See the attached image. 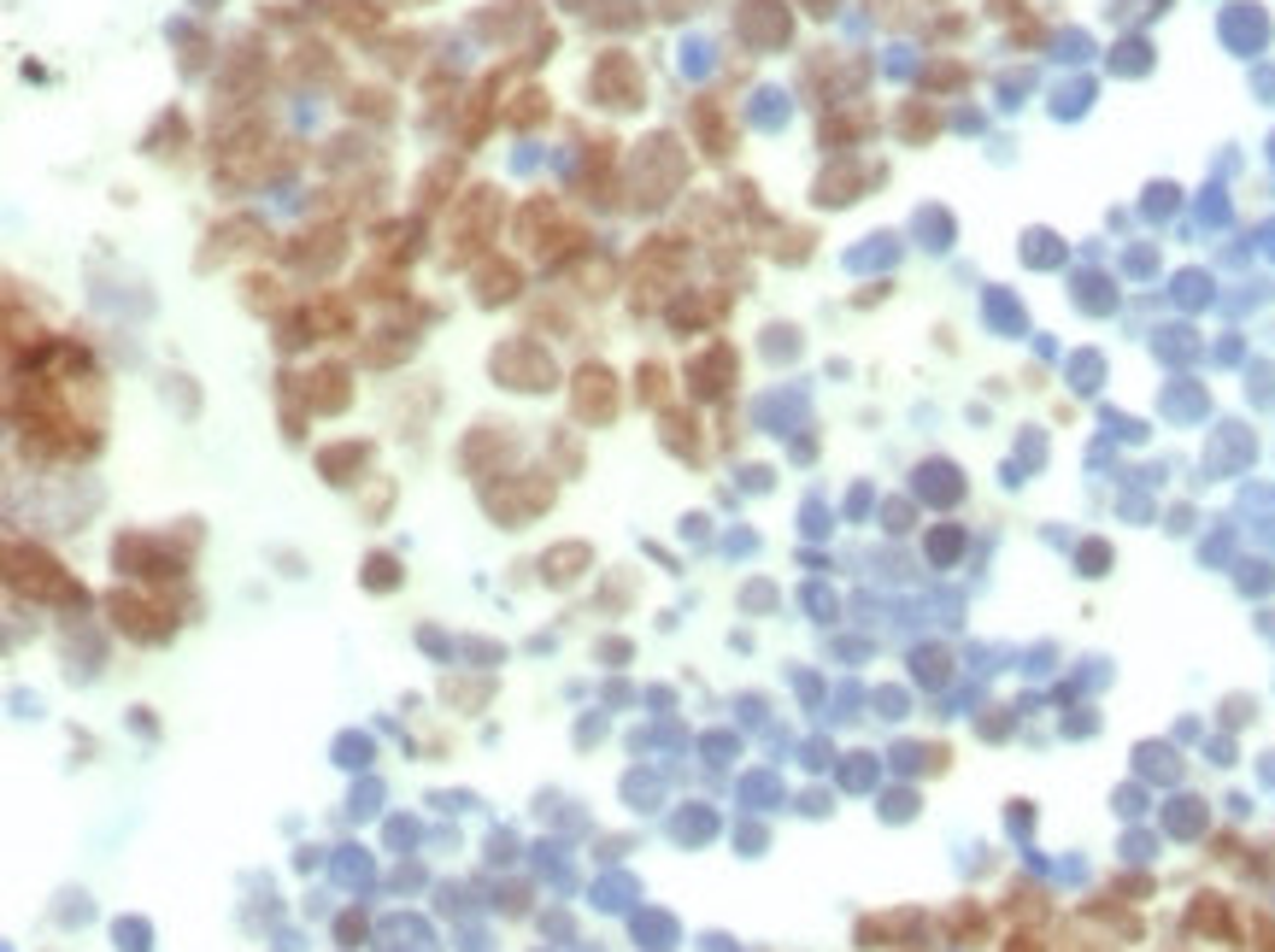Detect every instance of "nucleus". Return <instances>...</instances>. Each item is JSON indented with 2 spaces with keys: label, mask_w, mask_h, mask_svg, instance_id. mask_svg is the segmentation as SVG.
Instances as JSON below:
<instances>
[{
  "label": "nucleus",
  "mask_w": 1275,
  "mask_h": 952,
  "mask_svg": "<svg viewBox=\"0 0 1275 952\" xmlns=\"http://www.w3.org/2000/svg\"><path fill=\"white\" fill-rule=\"evenodd\" d=\"M7 565H12V588H18V594H30V600H83V588H71L60 576V565H53L41 547H12Z\"/></svg>",
  "instance_id": "nucleus-1"
},
{
  "label": "nucleus",
  "mask_w": 1275,
  "mask_h": 952,
  "mask_svg": "<svg viewBox=\"0 0 1275 952\" xmlns=\"http://www.w3.org/2000/svg\"><path fill=\"white\" fill-rule=\"evenodd\" d=\"M571 400H576V417H583V424H612V417H617L612 371H605V365H583V371H576Z\"/></svg>",
  "instance_id": "nucleus-2"
},
{
  "label": "nucleus",
  "mask_w": 1275,
  "mask_h": 952,
  "mask_svg": "<svg viewBox=\"0 0 1275 952\" xmlns=\"http://www.w3.org/2000/svg\"><path fill=\"white\" fill-rule=\"evenodd\" d=\"M112 617H118V629H129L136 641H165V635L177 629V617H171L165 605H153L141 594H112Z\"/></svg>",
  "instance_id": "nucleus-3"
},
{
  "label": "nucleus",
  "mask_w": 1275,
  "mask_h": 952,
  "mask_svg": "<svg viewBox=\"0 0 1275 952\" xmlns=\"http://www.w3.org/2000/svg\"><path fill=\"white\" fill-rule=\"evenodd\" d=\"M495 206H500V195L495 189H471L465 200H459V253L453 259H471L476 248H483V236L495 229Z\"/></svg>",
  "instance_id": "nucleus-4"
},
{
  "label": "nucleus",
  "mask_w": 1275,
  "mask_h": 952,
  "mask_svg": "<svg viewBox=\"0 0 1275 952\" xmlns=\"http://www.w3.org/2000/svg\"><path fill=\"white\" fill-rule=\"evenodd\" d=\"M307 329L317 336H353V300L347 295H312V306H307Z\"/></svg>",
  "instance_id": "nucleus-5"
},
{
  "label": "nucleus",
  "mask_w": 1275,
  "mask_h": 952,
  "mask_svg": "<svg viewBox=\"0 0 1275 952\" xmlns=\"http://www.w3.org/2000/svg\"><path fill=\"white\" fill-rule=\"evenodd\" d=\"M307 406L312 412H341L347 406V371L341 365H317L307 377Z\"/></svg>",
  "instance_id": "nucleus-6"
},
{
  "label": "nucleus",
  "mask_w": 1275,
  "mask_h": 952,
  "mask_svg": "<svg viewBox=\"0 0 1275 952\" xmlns=\"http://www.w3.org/2000/svg\"><path fill=\"white\" fill-rule=\"evenodd\" d=\"M476 300L483 306H500V300H517V265H505V259H488L483 271H476Z\"/></svg>",
  "instance_id": "nucleus-7"
},
{
  "label": "nucleus",
  "mask_w": 1275,
  "mask_h": 952,
  "mask_svg": "<svg viewBox=\"0 0 1275 952\" xmlns=\"http://www.w3.org/2000/svg\"><path fill=\"white\" fill-rule=\"evenodd\" d=\"M576 565H588V547H559V553H547L541 559V571H553V583H576V576H583V571H576Z\"/></svg>",
  "instance_id": "nucleus-8"
}]
</instances>
